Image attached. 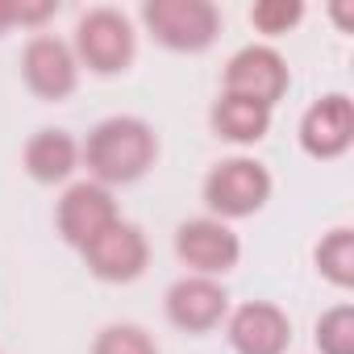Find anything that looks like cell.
I'll return each instance as SVG.
<instances>
[{"label":"cell","instance_id":"cell-1","mask_svg":"<svg viewBox=\"0 0 354 354\" xmlns=\"http://www.w3.org/2000/svg\"><path fill=\"white\" fill-rule=\"evenodd\" d=\"M88 171L96 175V184H133L154 167L158 158V138L146 121L138 117H109L88 133L84 146Z\"/></svg>","mask_w":354,"mask_h":354},{"label":"cell","instance_id":"cell-19","mask_svg":"<svg viewBox=\"0 0 354 354\" xmlns=\"http://www.w3.org/2000/svg\"><path fill=\"white\" fill-rule=\"evenodd\" d=\"M55 13V5L50 0H38V5H26V0H13V26L21 21V26H38V21H46Z\"/></svg>","mask_w":354,"mask_h":354},{"label":"cell","instance_id":"cell-5","mask_svg":"<svg viewBox=\"0 0 354 354\" xmlns=\"http://www.w3.org/2000/svg\"><path fill=\"white\" fill-rule=\"evenodd\" d=\"M175 254H180L196 275H225L238 267L242 259V242L238 234L217 221V217H201V221H184L175 230Z\"/></svg>","mask_w":354,"mask_h":354},{"label":"cell","instance_id":"cell-8","mask_svg":"<svg viewBox=\"0 0 354 354\" xmlns=\"http://www.w3.org/2000/svg\"><path fill=\"white\" fill-rule=\"evenodd\" d=\"M84 259H88V271L96 279H109V283H129L146 271V259H150V246L142 238L138 225L129 221H117L113 230H104L96 242L84 246Z\"/></svg>","mask_w":354,"mask_h":354},{"label":"cell","instance_id":"cell-7","mask_svg":"<svg viewBox=\"0 0 354 354\" xmlns=\"http://www.w3.org/2000/svg\"><path fill=\"white\" fill-rule=\"evenodd\" d=\"M121 217H117V201L104 184L88 180V184H75L67 188V196L59 201V234L71 242V246H88L96 242L104 230H113Z\"/></svg>","mask_w":354,"mask_h":354},{"label":"cell","instance_id":"cell-18","mask_svg":"<svg viewBox=\"0 0 354 354\" xmlns=\"http://www.w3.org/2000/svg\"><path fill=\"white\" fill-rule=\"evenodd\" d=\"M300 17H304V5H300V0H259V5L250 9V21H254V30H263V34H288Z\"/></svg>","mask_w":354,"mask_h":354},{"label":"cell","instance_id":"cell-13","mask_svg":"<svg viewBox=\"0 0 354 354\" xmlns=\"http://www.w3.org/2000/svg\"><path fill=\"white\" fill-rule=\"evenodd\" d=\"M75 158H80V146L67 129H38L30 142H26V171L34 175L38 184H59L75 171Z\"/></svg>","mask_w":354,"mask_h":354},{"label":"cell","instance_id":"cell-20","mask_svg":"<svg viewBox=\"0 0 354 354\" xmlns=\"http://www.w3.org/2000/svg\"><path fill=\"white\" fill-rule=\"evenodd\" d=\"M13 26V0H0V34Z\"/></svg>","mask_w":354,"mask_h":354},{"label":"cell","instance_id":"cell-6","mask_svg":"<svg viewBox=\"0 0 354 354\" xmlns=\"http://www.w3.org/2000/svg\"><path fill=\"white\" fill-rule=\"evenodd\" d=\"M283 92H288V63L271 46H246L230 59L225 96H242V100L271 109L275 100H283Z\"/></svg>","mask_w":354,"mask_h":354},{"label":"cell","instance_id":"cell-16","mask_svg":"<svg viewBox=\"0 0 354 354\" xmlns=\"http://www.w3.org/2000/svg\"><path fill=\"white\" fill-rule=\"evenodd\" d=\"M317 350L321 354H354V308L333 304L317 321Z\"/></svg>","mask_w":354,"mask_h":354},{"label":"cell","instance_id":"cell-12","mask_svg":"<svg viewBox=\"0 0 354 354\" xmlns=\"http://www.w3.org/2000/svg\"><path fill=\"white\" fill-rule=\"evenodd\" d=\"M292 342V321L267 300H250L230 317V346L238 354H283Z\"/></svg>","mask_w":354,"mask_h":354},{"label":"cell","instance_id":"cell-14","mask_svg":"<svg viewBox=\"0 0 354 354\" xmlns=\"http://www.w3.org/2000/svg\"><path fill=\"white\" fill-rule=\"evenodd\" d=\"M213 129L230 142H259L271 129V109L242 96H221L213 104Z\"/></svg>","mask_w":354,"mask_h":354},{"label":"cell","instance_id":"cell-2","mask_svg":"<svg viewBox=\"0 0 354 354\" xmlns=\"http://www.w3.org/2000/svg\"><path fill=\"white\" fill-rule=\"evenodd\" d=\"M271 201V175L254 158H225L205 180V205L217 217H250Z\"/></svg>","mask_w":354,"mask_h":354},{"label":"cell","instance_id":"cell-15","mask_svg":"<svg viewBox=\"0 0 354 354\" xmlns=\"http://www.w3.org/2000/svg\"><path fill=\"white\" fill-rule=\"evenodd\" d=\"M317 267L329 283L350 288L354 283V234L350 230H333L329 238H321L317 246Z\"/></svg>","mask_w":354,"mask_h":354},{"label":"cell","instance_id":"cell-10","mask_svg":"<svg viewBox=\"0 0 354 354\" xmlns=\"http://www.w3.org/2000/svg\"><path fill=\"white\" fill-rule=\"evenodd\" d=\"M225 308H230V296L209 275H184L180 283H171V292H167L171 325H180L188 333H209L213 325H221Z\"/></svg>","mask_w":354,"mask_h":354},{"label":"cell","instance_id":"cell-17","mask_svg":"<svg viewBox=\"0 0 354 354\" xmlns=\"http://www.w3.org/2000/svg\"><path fill=\"white\" fill-rule=\"evenodd\" d=\"M92 354H158V350H154L146 329H138V325H109V329H100Z\"/></svg>","mask_w":354,"mask_h":354},{"label":"cell","instance_id":"cell-9","mask_svg":"<svg viewBox=\"0 0 354 354\" xmlns=\"http://www.w3.org/2000/svg\"><path fill=\"white\" fill-rule=\"evenodd\" d=\"M21 75L42 100H63V96L75 92L80 67H75V55H71L67 42H59L50 34H38L21 55Z\"/></svg>","mask_w":354,"mask_h":354},{"label":"cell","instance_id":"cell-11","mask_svg":"<svg viewBox=\"0 0 354 354\" xmlns=\"http://www.w3.org/2000/svg\"><path fill=\"white\" fill-rule=\"evenodd\" d=\"M350 142H354V104H350V96L333 92V96H321L317 104H308V113L300 121V146L313 158H337Z\"/></svg>","mask_w":354,"mask_h":354},{"label":"cell","instance_id":"cell-4","mask_svg":"<svg viewBox=\"0 0 354 354\" xmlns=\"http://www.w3.org/2000/svg\"><path fill=\"white\" fill-rule=\"evenodd\" d=\"M75 50L100 75L125 71L129 59H133V30H129L125 13H117V9H88L80 17V26H75Z\"/></svg>","mask_w":354,"mask_h":354},{"label":"cell","instance_id":"cell-3","mask_svg":"<svg viewBox=\"0 0 354 354\" xmlns=\"http://www.w3.org/2000/svg\"><path fill=\"white\" fill-rule=\"evenodd\" d=\"M142 17L150 34L171 50H205L221 30V17L209 0H150Z\"/></svg>","mask_w":354,"mask_h":354}]
</instances>
